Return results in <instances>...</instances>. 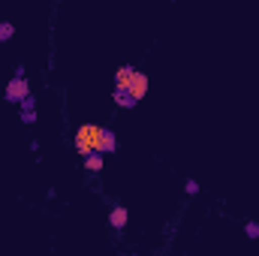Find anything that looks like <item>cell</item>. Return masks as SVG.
Returning <instances> with one entry per match:
<instances>
[{"label":"cell","mask_w":259,"mask_h":256,"mask_svg":"<svg viewBox=\"0 0 259 256\" xmlns=\"http://www.w3.org/2000/svg\"><path fill=\"white\" fill-rule=\"evenodd\" d=\"M100 139H103V127L100 124H81L75 130V151L81 157H88L91 151H100Z\"/></svg>","instance_id":"6da1fadb"},{"label":"cell","mask_w":259,"mask_h":256,"mask_svg":"<svg viewBox=\"0 0 259 256\" xmlns=\"http://www.w3.org/2000/svg\"><path fill=\"white\" fill-rule=\"evenodd\" d=\"M27 94H30V84H27L24 72L18 69V75H15V78H9V84H6V100H9V103H21Z\"/></svg>","instance_id":"7a4b0ae2"},{"label":"cell","mask_w":259,"mask_h":256,"mask_svg":"<svg viewBox=\"0 0 259 256\" xmlns=\"http://www.w3.org/2000/svg\"><path fill=\"white\" fill-rule=\"evenodd\" d=\"M127 91H130V97H133V100L139 103V100H142V97L148 94V75L136 69V75H133V81H130V88H127Z\"/></svg>","instance_id":"3957f363"},{"label":"cell","mask_w":259,"mask_h":256,"mask_svg":"<svg viewBox=\"0 0 259 256\" xmlns=\"http://www.w3.org/2000/svg\"><path fill=\"white\" fill-rule=\"evenodd\" d=\"M81 166H84L91 175H97V172H103V166H106V154H100V151H91L88 157H81Z\"/></svg>","instance_id":"277c9868"},{"label":"cell","mask_w":259,"mask_h":256,"mask_svg":"<svg viewBox=\"0 0 259 256\" xmlns=\"http://www.w3.org/2000/svg\"><path fill=\"white\" fill-rule=\"evenodd\" d=\"M109 223H112V229H118V232H121V229L130 223V211L124 208V205H115V208H112V214H109Z\"/></svg>","instance_id":"5b68a950"},{"label":"cell","mask_w":259,"mask_h":256,"mask_svg":"<svg viewBox=\"0 0 259 256\" xmlns=\"http://www.w3.org/2000/svg\"><path fill=\"white\" fill-rule=\"evenodd\" d=\"M21 121H24V124H33V121H36V100H33L30 94L21 100Z\"/></svg>","instance_id":"8992f818"},{"label":"cell","mask_w":259,"mask_h":256,"mask_svg":"<svg viewBox=\"0 0 259 256\" xmlns=\"http://www.w3.org/2000/svg\"><path fill=\"white\" fill-rule=\"evenodd\" d=\"M115 148H118V136H115L112 130L103 127V139H100V154H115Z\"/></svg>","instance_id":"52a82bcc"},{"label":"cell","mask_w":259,"mask_h":256,"mask_svg":"<svg viewBox=\"0 0 259 256\" xmlns=\"http://www.w3.org/2000/svg\"><path fill=\"white\" fill-rule=\"evenodd\" d=\"M133 75H136V69H133V66H121V69L115 72V88L127 91V88H130V81H133Z\"/></svg>","instance_id":"ba28073f"},{"label":"cell","mask_w":259,"mask_h":256,"mask_svg":"<svg viewBox=\"0 0 259 256\" xmlns=\"http://www.w3.org/2000/svg\"><path fill=\"white\" fill-rule=\"evenodd\" d=\"M115 103H118L121 109H133V106H136V100L130 97V91H121V88H115Z\"/></svg>","instance_id":"9c48e42d"},{"label":"cell","mask_w":259,"mask_h":256,"mask_svg":"<svg viewBox=\"0 0 259 256\" xmlns=\"http://www.w3.org/2000/svg\"><path fill=\"white\" fill-rule=\"evenodd\" d=\"M15 36V27L9 24V21H0V42H6V39H12Z\"/></svg>","instance_id":"30bf717a"},{"label":"cell","mask_w":259,"mask_h":256,"mask_svg":"<svg viewBox=\"0 0 259 256\" xmlns=\"http://www.w3.org/2000/svg\"><path fill=\"white\" fill-rule=\"evenodd\" d=\"M244 232H247V238H259V223H247Z\"/></svg>","instance_id":"8fae6325"},{"label":"cell","mask_w":259,"mask_h":256,"mask_svg":"<svg viewBox=\"0 0 259 256\" xmlns=\"http://www.w3.org/2000/svg\"><path fill=\"white\" fill-rule=\"evenodd\" d=\"M184 190L190 193V196H196V193H199V184H196V181H187V187H184Z\"/></svg>","instance_id":"7c38bea8"}]
</instances>
